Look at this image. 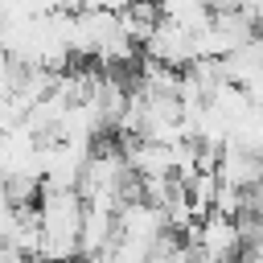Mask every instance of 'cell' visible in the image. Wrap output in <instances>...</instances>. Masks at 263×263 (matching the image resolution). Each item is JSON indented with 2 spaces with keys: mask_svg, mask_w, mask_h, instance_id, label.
<instances>
[{
  "mask_svg": "<svg viewBox=\"0 0 263 263\" xmlns=\"http://www.w3.org/2000/svg\"><path fill=\"white\" fill-rule=\"evenodd\" d=\"M115 226H119V238H132V242H144V247H156L168 230V218L160 205L136 197V201H123L119 214H115Z\"/></svg>",
  "mask_w": 263,
  "mask_h": 263,
  "instance_id": "cell-2",
  "label": "cell"
},
{
  "mask_svg": "<svg viewBox=\"0 0 263 263\" xmlns=\"http://www.w3.org/2000/svg\"><path fill=\"white\" fill-rule=\"evenodd\" d=\"M230 144H238V148H247L251 156H259V160H263V111H259V107H251V111L234 123Z\"/></svg>",
  "mask_w": 263,
  "mask_h": 263,
  "instance_id": "cell-5",
  "label": "cell"
},
{
  "mask_svg": "<svg viewBox=\"0 0 263 263\" xmlns=\"http://www.w3.org/2000/svg\"><path fill=\"white\" fill-rule=\"evenodd\" d=\"M140 53H144L148 62L168 66V70H189V66L197 62V41H193L185 29H177L173 21H160L156 33L148 37V45H144Z\"/></svg>",
  "mask_w": 263,
  "mask_h": 263,
  "instance_id": "cell-3",
  "label": "cell"
},
{
  "mask_svg": "<svg viewBox=\"0 0 263 263\" xmlns=\"http://www.w3.org/2000/svg\"><path fill=\"white\" fill-rule=\"evenodd\" d=\"M214 173H218V185H226V189H238V193L263 189V160L251 156V152L238 148V144H226V148L218 152Z\"/></svg>",
  "mask_w": 263,
  "mask_h": 263,
  "instance_id": "cell-4",
  "label": "cell"
},
{
  "mask_svg": "<svg viewBox=\"0 0 263 263\" xmlns=\"http://www.w3.org/2000/svg\"><path fill=\"white\" fill-rule=\"evenodd\" d=\"M242 95L251 99V107H259V111H263V78H255V82H251V86H247Z\"/></svg>",
  "mask_w": 263,
  "mask_h": 263,
  "instance_id": "cell-7",
  "label": "cell"
},
{
  "mask_svg": "<svg viewBox=\"0 0 263 263\" xmlns=\"http://www.w3.org/2000/svg\"><path fill=\"white\" fill-rule=\"evenodd\" d=\"M189 247L201 263H238L242 259V226L234 218H222V214H210L197 222V230L189 234Z\"/></svg>",
  "mask_w": 263,
  "mask_h": 263,
  "instance_id": "cell-1",
  "label": "cell"
},
{
  "mask_svg": "<svg viewBox=\"0 0 263 263\" xmlns=\"http://www.w3.org/2000/svg\"><path fill=\"white\" fill-rule=\"evenodd\" d=\"M136 0H82V12H107V16H123Z\"/></svg>",
  "mask_w": 263,
  "mask_h": 263,
  "instance_id": "cell-6",
  "label": "cell"
},
{
  "mask_svg": "<svg viewBox=\"0 0 263 263\" xmlns=\"http://www.w3.org/2000/svg\"><path fill=\"white\" fill-rule=\"evenodd\" d=\"M255 29H263V4H259V12H255Z\"/></svg>",
  "mask_w": 263,
  "mask_h": 263,
  "instance_id": "cell-8",
  "label": "cell"
}]
</instances>
